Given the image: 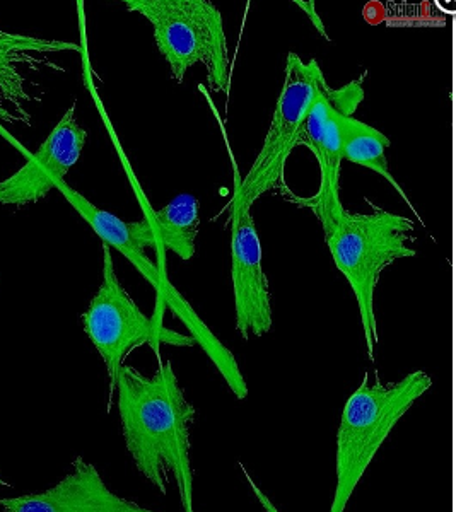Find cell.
<instances>
[{"instance_id":"6da1fadb","label":"cell","mask_w":456,"mask_h":512,"mask_svg":"<svg viewBox=\"0 0 456 512\" xmlns=\"http://www.w3.org/2000/svg\"><path fill=\"white\" fill-rule=\"evenodd\" d=\"M115 391L123 439L135 468L161 494L168 492L173 478L183 512H195L190 427L197 410L178 383L173 364L164 362L151 378L123 364Z\"/></svg>"},{"instance_id":"7a4b0ae2","label":"cell","mask_w":456,"mask_h":512,"mask_svg":"<svg viewBox=\"0 0 456 512\" xmlns=\"http://www.w3.org/2000/svg\"><path fill=\"white\" fill-rule=\"evenodd\" d=\"M416 222L386 210L356 214L344 209L323 231L335 267L356 297L369 361L375 362L378 345L375 292L386 268L402 258H414Z\"/></svg>"},{"instance_id":"3957f363","label":"cell","mask_w":456,"mask_h":512,"mask_svg":"<svg viewBox=\"0 0 456 512\" xmlns=\"http://www.w3.org/2000/svg\"><path fill=\"white\" fill-rule=\"evenodd\" d=\"M431 386L433 378L424 371L409 373L395 383H383L380 378L371 383L368 374L364 376L340 415L335 451L337 483L328 512H345L354 490L395 425Z\"/></svg>"},{"instance_id":"277c9868","label":"cell","mask_w":456,"mask_h":512,"mask_svg":"<svg viewBox=\"0 0 456 512\" xmlns=\"http://www.w3.org/2000/svg\"><path fill=\"white\" fill-rule=\"evenodd\" d=\"M125 6L151 24L173 81L182 84L188 70L202 65L212 91L229 94L228 38L223 14L211 0H127Z\"/></svg>"},{"instance_id":"5b68a950","label":"cell","mask_w":456,"mask_h":512,"mask_svg":"<svg viewBox=\"0 0 456 512\" xmlns=\"http://www.w3.org/2000/svg\"><path fill=\"white\" fill-rule=\"evenodd\" d=\"M328 89L322 67L315 59L304 62L298 53L287 55L284 84L269 132L248 175L241 178V193L250 207L262 195L281 185L287 159L296 147L301 146L311 108Z\"/></svg>"},{"instance_id":"8992f818","label":"cell","mask_w":456,"mask_h":512,"mask_svg":"<svg viewBox=\"0 0 456 512\" xmlns=\"http://www.w3.org/2000/svg\"><path fill=\"white\" fill-rule=\"evenodd\" d=\"M82 328L105 364L112 396L125 357L141 345H151L156 350V345L164 342V333H168L161 323L142 313L122 286L115 272L112 248L106 245H103L101 286L82 315Z\"/></svg>"},{"instance_id":"52a82bcc","label":"cell","mask_w":456,"mask_h":512,"mask_svg":"<svg viewBox=\"0 0 456 512\" xmlns=\"http://www.w3.org/2000/svg\"><path fill=\"white\" fill-rule=\"evenodd\" d=\"M233 164V200H231V282H233L236 330L243 340L264 337L272 330V297L265 274L264 253L258 236L252 207L241 193L240 169L229 149Z\"/></svg>"},{"instance_id":"ba28073f","label":"cell","mask_w":456,"mask_h":512,"mask_svg":"<svg viewBox=\"0 0 456 512\" xmlns=\"http://www.w3.org/2000/svg\"><path fill=\"white\" fill-rule=\"evenodd\" d=\"M363 101V89L349 84L344 89H328L322 98L311 108L304 127L301 146H306L315 154L320 168V188L315 197L306 200L323 231L337 219L344 205L340 202V166H342V139H340L339 113L356 110Z\"/></svg>"},{"instance_id":"9c48e42d","label":"cell","mask_w":456,"mask_h":512,"mask_svg":"<svg viewBox=\"0 0 456 512\" xmlns=\"http://www.w3.org/2000/svg\"><path fill=\"white\" fill-rule=\"evenodd\" d=\"M81 52L69 41L47 40L0 30V123L33 127L31 106L41 103L36 74L43 69L64 70L50 60L57 52Z\"/></svg>"},{"instance_id":"30bf717a","label":"cell","mask_w":456,"mask_h":512,"mask_svg":"<svg viewBox=\"0 0 456 512\" xmlns=\"http://www.w3.org/2000/svg\"><path fill=\"white\" fill-rule=\"evenodd\" d=\"M88 132L77 123L76 105L65 111L35 154L14 173L0 181V205L36 204L55 190L76 166L86 146Z\"/></svg>"},{"instance_id":"8fae6325","label":"cell","mask_w":456,"mask_h":512,"mask_svg":"<svg viewBox=\"0 0 456 512\" xmlns=\"http://www.w3.org/2000/svg\"><path fill=\"white\" fill-rule=\"evenodd\" d=\"M2 512H156L106 487L96 466L76 456L71 472L50 489L0 497Z\"/></svg>"},{"instance_id":"7c38bea8","label":"cell","mask_w":456,"mask_h":512,"mask_svg":"<svg viewBox=\"0 0 456 512\" xmlns=\"http://www.w3.org/2000/svg\"><path fill=\"white\" fill-rule=\"evenodd\" d=\"M339 127L340 139H342V159L357 164V166L371 169V171L383 176L404 197L405 204L412 209L409 198L390 173V166H388V159H386L385 154L386 149L390 147V139L378 128L357 120L347 111H340Z\"/></svg>"},{"instance_id":"4fadbf2b","label":"cell","mask_w":456,"mask_h":512,"mask_svg":"<svg viewBox=\"0 0 456 512\" xmlns=\"http://www.w3.org/2000/svg\"><path fill=\"white\" fill-rule=\"evenodd\" d=\"M158 238L159 250L171 251L182 260H192L197 251L200 229V204L188 193L164 205L149 217Z\"/></svg>"},{"instance_id":"5bb4252c","label":"cell","mask_w":456,"mask_h":512,"mask_svg":"<svg viewBox=\"0 0 456 512\" xmlns=\"http://www.w3.org/2000/svg\"><path fill=\"white\" fill-rule=\"evenodd\" d=\"M241 470H243V473H245L246 482H248V485L252 487V492L255 494V497H257V501L260 502V506L264 507L265 512H279V509L274 506V502L270 501L269 495L265 494L264 490L260 489L258 487L257 483H255V480H253L252 477H250V473L246 472L245 466L240 465Z\"/></svg>"},{"instance_id":"9a60e30c","label":"cell","mask_w":456,"mask_h":512,"mask_svg":"<svg viewBox=\"0 0 456 512\" xmlns=\"http://www.w3.org/2000/svg\"><path fill=\"white\" fill-rule=\"evenodd\" d=\"M296 6L301 7V11L311 19V23H313V26L318 30V33H320L325 40H328L327 31H325V26H323L322 18H320V14L316 12L315 2H301V0H298Z\"/></svg>"}]
</instances>
